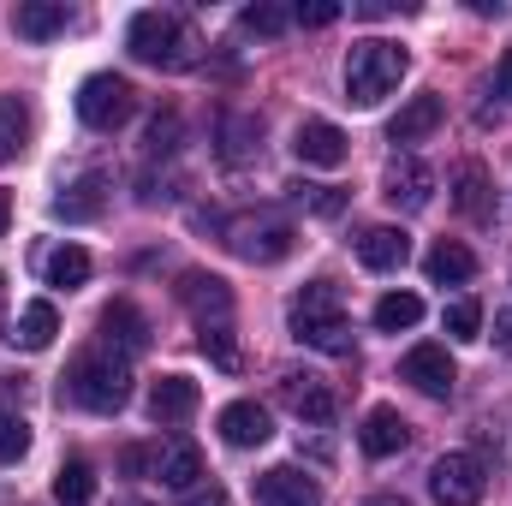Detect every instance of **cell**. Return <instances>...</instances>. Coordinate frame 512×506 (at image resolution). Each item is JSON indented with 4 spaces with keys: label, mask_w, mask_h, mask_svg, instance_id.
<instances>
[{
    "label": "cell",
    "mask_w": 512,
    "mask_h": 506,
    "mask_svg": "<svg viewBox=\"0 0 512 506\" xmlns=\"http://www.w3.org/2000/svg\"><path fill=\"white\" fill-rule=\"evenodd\" d=\"M60 381H66L60 399H72L78 411H96V417H114V411L131 399V364L120 358V352H108V346L78 352Z\"/></svg>",
    "instance_id": "6da1fadb"
},
{
    "label": "cell",
    "mask_w": 512,
    "mask_h": 506,
    "mask_svg": "<svg viewBox=\"0 0 512 506\" xmlns=\"http://www.w3.org/2000/svg\"><path fill=\"white\" fill-rule=\"evenodd\" d=\"M286 322H292V334H298L304 346H316V352H328V358H352V322H346V304H340V286H334V280H310V286L292 298Z\"/></svg>",
    "instance_id": "7a4b0ae2"
},
{
    "label": "cell",
    "mask_w": 512,
    "mask_h": 506,
    "mask_svg": "<svg viewBox=\"0 0 512 506\" xmlns=\"http://www.w3.org/2000/svg\"><path fill=\"white\" fill-rule=\"evenodd\" d=\"M405 48L399 42H382V36H370V42H358L352 48V60H346V96L358 102V108H376L382 96L399 90V78H405Z\"/></svg>",
    "instance_id": "3957f363"
},
{
    "label": "cell",
    "mask_w": 512,
    "mask_h": 506,
    "mask_svg": "<svg viewBox=\"0 0 512 506\" xmlns=\"http://www.w3.org/2000/svg\"><path fill=\"white\" fill-rule=\"evenodd\" d=\"M126 48L143 66H167V72L191 66V36H185V24L173 12H137L126 30Z\"/></svg>",
    "instance_id": "277c9868"
},
{
    "label": "cell",
    "mask_w": 512,
    "mask_h": 506,
    "mask_svg": "<svg viewBox=\"0 0 512 506\" xmlns=\"http://www.w3.org/2000/svg\"><path fill=\"white\" fill-rule=\"evenodd\" d=\"M292 221L286 215H274V209H256V215H239V221H227V245L233 256H245V262H280V256H292Z\"/></svg>",
    "instance_id": "5b68a950"
},
{
    "label": "cell",
    "mask_w": 512,
    "mask_h": 506,
    "mask_svg": "<svg viewBox=\"0 0 512 506\" xmlns=\"http://www.w3.org/2000/svg\"><path fill=\"white\" fill-rule=\"evenodd\" d=\"M131 114H137V90L120 72H96V78L78 84V120L90 131H114V126H126Z\"/></svg>",
    "instance_id": "8992f818"
},
{
    "label": "cell",
    "mask_w": 512,
    "mask_h": 506,
    "mask_svg": "<svg viewBox=\"0 0 512 506\" xmlns=\"http://www.w3.org/2000/svg\"><path fill=\"white\" fill-rule=\"evenodd\" d=\"M429 489H435V501L441 506H477L483 501V489H489V471H483L477 453H447V459H435Z\"/></svg>",
    "instance_id": "52a82bcc"
},
{
    "label": "cell",
    "mask_w": 512,
    "mask_h": 506,
    "mask_svg": "<svg viewBox=\"0 0 512 506\" xmlns=\"http://www.w3.org/2000/svg\"><path fill=\"white\" fill-rule=\"evenodd\" d=\"M179 304L197 316V328H215V322H227V316H233V286H227L221 274L191 268V274H179Z\"/></svg>",
    "instance_id": "ba28073f"
},
{
    "label": "cell",
    "mask_w": 512,
    "mask_h": 506,
    "mask_svg": "<svg viewBox=\"0 0 512 506\" xmlns=\"http://www.w3.org/2000/svg\"><path fill=\"white\" fill-rule=\"evenodd\" d=\"M382 197L393 209L417 215V209H429V197H435V173H429L417 155H399V161H387V173H382Z\"/></svg>",
    "instance_id": "9c48e42d"
},
{
    "label": "cell",
    "mask_w": 512,
    "mask_h": 506,
    "mask_svg": "<svg viewBox=\"0 0 512 506\" xmlns=\"http://www.w3.org/2000/svg\"><path fill=\"white\" fill-rule=\"evenodd\" d=\"M399 381H411L417 393H429V399H447L453 393V358H447V346H411L405 358H399Z\"/></svg>",
    "instance_id": "30bf717a"
},
{
    "label": "cell",
    "mask_w": 512,
    "mask_h": 506,
    "mask_svg": "<svg viewBox=\"0 0 512 506\" xmlns=\"http://www.w3.org/2000/svg\"><path fill=\"white\" fill-rule=\"evenodd\" d=\"M256 506H322V489L298 465H274L256 477Z\"/></svg>",
    "instance_id": "8fae6325"
},
{
    "label": "cell",
    "mask_w": 512,
    "mask_h": 506,
    "mask_svg": "<svg viewBox=\"0 0 512 506\" xmlns=\"http://www.w3.org/2000/svg\"><path fill=\"white\" fill-rule=\"evenodd\" d=\"M447 120V102L435 96V90H423V96H411L399 114H393V126H387V143H423L429 131Z\"/></svg>",
    "instance_id": "7c38bea8"
},
{
    "label": "cell",
    "mask_w": 512,
    "mask_h": 506,
    "mask_svg": "<svg viewBox=\"0 0 512 506\" xmlns=\"http://www.w3.org/2000/svg\"><path fill=\"white\" fill-rule=\"evenodd\" d=\"M280 393H286V405H292L304 423H334V411H340L334 387H328L322 376H286L280 381Z\"/></svg>",
    "instance_id": "4fadbf2b"
},
{
    "label": "cell",
    "mask_w": 512,
    "mask_h": 506,
    "mask_svg": "<svg viewBox=\"0 0 512 506\" xmlns=\"http://www.w3.org/2000/svg\"><path fill=\"white\" fill-rule=\"evenodd\" d=\"M292 149H298V161H310V167H340V161H346V131L334 126V120H304L298 137H292Z\"/></svg>",
    "instance_id": "5bb4252c"
},
{
    "label": "cell",
    "mask_w": 512,
    "mask_h": 506,
    "mask_svg": "<svg viewBox=\"0 0 512 506\" xmlns=\"http://www.w3.org/2000/svg\"><path fill=\"white\" fill-rule=\"evenodd\" d=\"M102 340H108V352L120 346V352H143L149 346V316L131 304V298H114L108 310H102Z\"/></svg>",
    "instance_id": "9a60e30c"
},
{
    "label": "cell",
    "mask_w": 512,
    "mask_h": 506,
    "mask_svg": "<svg viewBox=\"0 0 512 506\" xmlns=\"http://www.w3.org/2000/svg\"><path fill=\"white\" fill-rule=\"evenodd\" d=\"M102 209H108V179L102 173H84L54 197V221H96Z\"/></svg>",
    "instance_id": "2e32d148"
},
{
    "label": "cell",
    "mask_w": 512,
    "mask_h": 506,
    "mask_svg": "<svg viewBox=\"0 0 512 506\" xmlns=\"http://www.w3.org/2000/svg\"><path fill=\"white\" fill-rule=\"evenodd\" d=\"M54 334H60V310H54L48 298H36V304H24V310H18V322H12V334H6V340H12L18 352H48V346H54Z\"/></svg>",
    "instance_id": "e0dca14e"
},
{
    "label": "cell",
    "mask_w": 512,
    "mask_h": 506,
    "mask_svg": "<svg viewBox=\"0 0 512 506\" xmlns=\"http://www.w3.org/2000/svg\"><path fill=\"white\" fill-rule=\"evenodd\" d=\"M274 435V423H268V411L256 405V399H233L227 411H221V441L227 447H262Z\"/></svg>",
    "instance_id": "ac0fdd59"
},
{
    "label": "cell",
    "mask_w": 512,
    "mask_h": 506,
    "mask_svg": "<svg viewBox=\"0 0 512 506\" xmlns=\"http://www.w3.org/2000/svg\"><path fill=\"white\" fill-rule=\"evenodd\" d=\"M358 262H364L370 274H393V268L411 262V239H405L399 227H370V233L358 239Z\"/></svg>",
    "instance_id": "d6986e66"
},
{
    "label": "cell",
    "mask_w": 512,
    "mask_h": 506,
    "mask_svg": "<svg viewBox=\"0 0 512 506\" xmlns=\"http://www.w3.org/2000/svg\"><path fill=\"white\" fill-rule=\"evenodd\" d=\"M197 399H203V393H197L191 376H161L149 387V417H155V423H185V417L197 411Z\"/></svg>",
    "instance_id": "ffe728a7"
},
{
    "label": "cell",
    "mask_w": 512,
    "mask_h": 506,
    "mask_svg": "<svg viewBox=\"0 0 512 506\" xmlns=\"http://www.w3.org/2000/svg\"><path fill=\"white\" fill-rule=\"evenodd\" d=\"M155 477L167 483V489H179V495H191L197 489V477H203V453L179 435V441H167L161 453H155Z\"/></svg>",
    "instance_id": "44dd1931"
},
{
    "label": "cell",
    "mask_w": 512,
    "mask_h": 506,
    "mask_svg": "<svg viewBox=\"0 0 512 506\" xmlns=\"http://www.w3.org/2000/svg\"><path fill=\"white\" fill-rule=\"evenodd\" d=\"M358 441H364V453H370V459H393V453L411 441V429H405V417H399L393 405H376V411L364 417Z\"/></svg>",
    "instance_id": "7402d4cb"
},
{
    "label": "cell",
    "mask_w": 512,
    "mask_h": 506,
    "mask_svg": "<svg viewBox=\"0 0 512 506\" xmlns=\"http://www.w3.org/2000/svg\"><path fill=\"white\" fill-rule=\"evenodd\" d=\"M66 18H72L66 0H18V18H12V24H18L24 42H48V36L66 30Z\"/></svg>",
    "instance_id": "603a6c76"
},
{
    "label": "cell",
    "mask_w": 512,
    "mask_h": 506,
    "mask_svg": "<svg viewBox=\"0 0 512 506\" xmlns=\"http://www.w3.org/2000/svg\"><path fill=\"white\" fill-rule=\"evenodd\" d=\"M423 274H429V280H435V286H465V280H471V274H477V256L465 251V245H459V239H441V245H435V251L423 256Z\"/></svg>",
    "instance_id": "cb8c5ba5"
},
{
    "label": "cell",
    "mask_w": 512,
    "mask_h": 506,
    "mask_svg": "<svg viewBox=\"0 0 512 506\" xmlns=\"http://www.w3.org/2000/svg\"><path fill=\"white\" fill-rule=\"evenodd\" d=\"M453 209L471 215V221H489V167L483 161H465L453 173Z\"/></svg>",
    "instance_id": "d4e9b609"
},
{
    "label": "cell",
    "mask_w": 512,
    "mask_h": 506,
    "mask_svg": "<svg viewBox=\"0 0 512 506\" xmlns=\"http://www.w3.org/2000/svg\"><path fill=\"white\" fill-rule=\"evenodd\" d=\"M42 280L60 286V292H78L90 280V251L84 245H54V251L42 256Z\"/></svg>",
    "instance_id": "484cf974"
},
{
    "label": "cell",
    "mask_w": 512,
    "mask_h": 506,
    "mask_svg": "<svg viewBox=\"0 0 512 506\" xmlns=\"http://www.w3.org/2000/svg\"><path fill=\"white\" fill-rule=\"evenodd\" d=\"M30 143V108L18 96H0V161H18Z\"/></svg>",
    "instance_id": "4316f807"
},
{
    "label": "cell",
    "mask_w": 512,
    "mask_h": 506,
    "mask_svg": "<svg viewBox=\"0 0 512 506\" xmlns=\"http://www.w3.org/2000/svg\"><path fill=\"white\" fill-rule=\"evenodd\" d=\"M96 495V471L84 465V459H66L60 471H54V501L60 506H90Z\"/></svg>",
    "instance_id": "83f0119b"
},
{
    "label": "cell",
    "mask_w": 512,
    "mask_h": 506,
    "mask_svg": "<svg viewBox=\"0 0 512 506\" xmlns=\"http://www.w3.org/2000/svg\"><path fill=\"white\" fill-rule=\"evenodd\" d=\"M417 322H423V298H417V292H387L382 304H376V328H382V334L417 328Z\"/></svg>",
    "instance_id": "f1b7e54d"
},
{
    "label": "cell",
    "mask_w": 512,
    "mask_h": 506,
    "mask_svg": "<svg viewBox=\"0 0 512 506\" xmlns=\"http://www.w3.org/2000/svg\"><path fill=\"white\" fill-rule=\"evenodd\" d=\"M197 346H203V358H209L215 370H239V346H233V328H227V322L197 328Z\"/></svg>",
    "instance_id": "f546056e"
},
{
    "label": "cell",
    "mask_w": 512,
    "mask_h": 506,
    "mask_svg": "<svg viewBox=\"0 0 512 506\" xmlns=\"http://www.w3.org/2000/svg\"><path fill=\"white\" fill-rule=\"evenodd\" d=\"M447 334L453 340H483V304L477 298H453L447 304Z\"/></svg>",
    "instance_id": "4dcf8cb0"
},
{
    "label": "cell",
    "mask_w": 512,
    "mask_h": 506,
    "mask_svg": "<svg viewBox=\"0 0 512 506\" xmlns=\"http://www.w3.org/2000/svg\"><path fill=\"white\" fill-rule=\"evenodd\" d=\"M286 24H292L286 6H245V12H239V30H245V36H280Z\"/></svg>",
    "instance_id": "1f68e13d"
},
{
    "label": "cell",
    "mask_w": 512,
    "mask_h": 506,
    "mask_svg": "<svg viewBox=\"0 0 512 506\" xmlns=\"http://www.w3.org/2000/svg\"><path fill=\"white\" fill-rule=\"evenodd\" d=\"M292 203L310 209V215H340L346 209V191H334V185H292Z\"/></svg>",
    "instance_id": "d6a6232c"
},
{
    "label": "cell",
    "mask_w": 512,
    "mask_h": 506,
    "mask_svg": "<svg viewBox=\"0 0 512 506\" xmlns=\"http://www.w3.org/2000/svg\"><path fill=\"white\" fill-rule=\"evenodd\" d=\"M30 453V423L24 417H12V411H0V459L6 465H18Z\"/></svg>",
    "instance_id": "836d02e7"
},
{
    "label": "cell",
    "mask_w": 512,
    "mask_h": 506,
    "mask_svg": "<svg viewBox=\"0 0 512 506\" xmlns=\"http://www.w3.org/2000/svg\"><path fill=\"white\" fill-rule=\"evenodd\" d=\"M173 137H179V120H173V114H161V120L149 126L143 143H149V155H167V149H173Z\"/></svg>",
    "instance_id": "e575fe53"
},
{
    "label": "cell",
    "mask_w": 512,
    "mask_h": 506,
    "mask_svg": "<svg viewBox=\"0 0 512 506\" xmlns=\"http://www.w3.org/2000/svg\"><path fill=\"white\" fill-rule=\"evenodd\" d=\"M292 18H298V24H310V30H322V24H334V18H340V6H334V0H310V6H298Z\"/></svg>",
    "instance_id": "d590c367"
},
{
    "label": "cell",
    "mask_w": 512,
    "mask_h": 506,
    "mask_svg": "<svg viewBox=\"0 0 512 506\" xmlns=\"http://www.w3.org/2000/svg\"><path fill=\"white\" fill-rule=\"evenodd\" d=\"M120 465L137 477V471H149V465H155V453H149V447H126V453H120Z\"/></svg>",
    "instance_id": "8d00e7d4"
},
{
    "label": "cell",
    "mask_w": 512,
    "mask_h": 506,
    "mask_svg": "<svg viewBox=\"0 0 512 506\" xmlns=\"http://www.w3.org/2000/svg\"><path fill=\"white\" fill-rule=\"evenodd\" d=\"M185 506H233V501H227V489H191Z\"/></svg>",
    "instance_id": "74e56055"
},
{
    "label": "cell",
    "mask_w": 512,
    "mask_h": 506,
    "mask_svg": "<svg viewBox=\"0 0 512 506\" xmlns=\"http://www.w3.org/2000/svg\"><path fill=\"white\" fill-rule=\"evenodd\" d=\"M495 346H501V352H512V310H501V316H495Z\"/></svg>",
    "instance_id": "f35d334b"
},
{
    "label": "cell",
    "mask_w": 512,
    "mask_h": 506,
    "mask_svg": "<svg viewBox=\"0 0 512 506\" xmlns=\"http://www.w3.org/2000/svg\"><path fill=\"white\" fill-rule=\"evenodd\" d=\"M501 96L512 102V48H507V60H501Z\"/></svg>",
    "instance_id": "ab89813d"
},
{
    "label": "cell",
    "mask_w": 512,
    "mask_h": 506,
    "mask_svg": "<svg viewBox=\"0 0 512 506\" xmlns=\"http://www.w3.org/2000/svg\"><path fill=\"white\" fill-rule=\"evenodd\" d=\"M6 221H12V197L0 191V233H6Z\"/></svg>",
    "instance_id": "60d3db41"
},
{
    "label": "cell",
    "mask_w": 512,
    "mask_h": 506,
    "mask_svg": "<svg viewBox=\"0 0 512 506\" xmlns=\"http://www.w3.org/2000/svg\"><path fill=\"white\" fill-rule=\"evenodd\" d=\"M364 506H411V501H399V495H376V501H364Z\"/></svg>",
    "instance_id": "b9f144b4"
},
{
    "label": "cell",
    "mask_w": 512,
    "mask_h": 506,
    "mask_svg": "<svg viewBox=\"0 0 512 506\" xmlns=\"http://www.w3.org/2000/svg\"><path fill=\"white\" fill-rule=\"evenodd\" d=\"M126 506H149V501H126Z\"/></svg>",
    "instance_id": "7bdbcfd3"
},
{
    "label": "cell",
    "mask_w": 512,
    "mask_h": 506,
    "mask_svg": "<svg viewBox=\"0 0 512 506\" xmlns=\"http://www.w3.org/2000/svg\"><path fill=\"white\" fill-rule=\"evenodd\" d=\"M0 292H6V274H0Z\"/></svg>",
    "instance_id": "ee69618b"
}]
</instances>
